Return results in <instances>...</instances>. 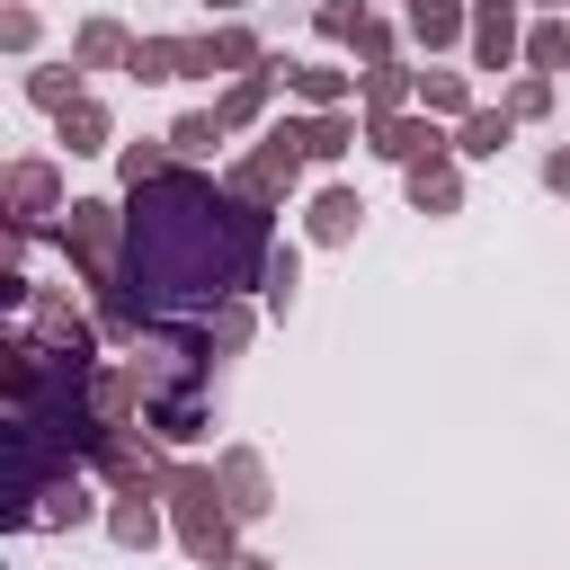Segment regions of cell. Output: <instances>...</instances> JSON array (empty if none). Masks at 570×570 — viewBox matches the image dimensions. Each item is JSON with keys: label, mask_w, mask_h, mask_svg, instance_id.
Wrapping results in <instances>:
<instances>
[{"label": "cell", "mask_w": 570, "mask_h": 570, "mask_svg": "<svg viewBox=\"0 0 570 570\" xmlns=\"http://www.w3.org/2000/svg\"><path fill=\"white\" fill-rule=\"evenodd\" d=\"M259 250H267L259 205L214 196V187L187 179V170L134 187L125 285H142V304H224L232 285H250Z\"/></svg>", "instance_id": "obj_1"}, {"label": "cell", "mask_w": 570, "mask_h": 570, "mask_svg": "<svg viewBox=\"0 0 570 570\" xmlns=\"http://www.w3.org/2000/svg\"><path fill=\"white\" fill-rule=\"evenodd\" d=\"M179 499H187V544H196V552H224V517L205 509L214 481H196V472H187V481H179Z\"/></svg>", "instance_id": "obj_2"}, {"label": "cell", "mask_w": 570, "mask_h": 570, "mask_svg": "<svg viewBox=\"0 0 570 570\" xmlns=\"http://www.w3.org/2000/svg\"><path fill=\"white\" fill-rule=\"evenodd\" d=\"M410 19H419L428 36H446V27H455V0H410Z\"/></svg>", "instance_id": "obj_3"}, {"label": "cell", "mask_w": 570, "mask_h": 570, "mask_svg": "<svg viewBox=\"0 0 570 570\" xmlns=\"http://www.w3.org/2000/svg\"><path fill=\"white\" fill-rule=\"evenodd\" d=\"M347 224H356V196H321V232H330V241H339V232H347Z\"/></svg>", "instance_id": "obj_4"}, {"label": "cell", "mask_w": 570, "mask_h": 570, "mask_svg": "<svg viewBox=\"0 0 570 570\" xmlns=\"http://www.w3.org/2000/svg\"><path fill=\"white\" fill-rule=\"evenodd\" d=\"M464 142H472V152H499V142H509V125H499V116H472V134H464Z\"/></svg>", "instance_id": "obj_5"}, {"label": "cell", "mask_w": 570, "mask_h": 570, "mask_svg": "<svg viewBox=\"0 0 570 570\" xmlns=\"http://www.w3.org/2000/svg\"><path fill=\"white\" fill-rule=\"evenodd\" d=\"M552 187H570V152H561V161H552Z\"/></svg>", "instance_id": "obj_6"}]
</instances>
